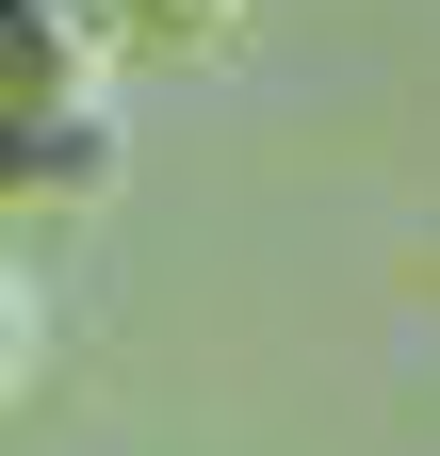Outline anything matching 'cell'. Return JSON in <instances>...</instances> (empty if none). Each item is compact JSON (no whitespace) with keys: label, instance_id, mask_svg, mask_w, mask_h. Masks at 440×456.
<instances>
[{"label":"cell","instance_id":"cell-1","mask_svg":"<svg viewBox=\"0 0 440 456\" xmlns=\"http://www.w3.org/2000/svg\"><path fill=\"white\" fill-rule=\"evenodd\" d=\"M115 163H131V131H115V98H33V114H0V196H49V212H82V196H115Z\"/></svg>","mask_w":440,"mask_h":456},{"label":"cell","instance_id":"cell-2","mask_svg":"<svg viewBox=\"0 0 440 456\" xmlns=\"http://www.w3.org/2000/svg\"><path fill=\"white\" fill-rule=\"evenodd\" d=\"M98 0H0V114H33V98H82L98 82Z\"/></svg>","mask_w":440,"mask_h":456},{"label":"cell","instance_id":"cell-3","mask_svg":"<svg viewBox=\"0 0 440 456\" xmlns=\"http://www.w3.org/2000/svg\"><path fill=\"white\" fill-rule=\"evenodd\" d=\"M98 17H115V33H229L245 0H98Z\"/></svg>","mask_w":440,"mask_h":456},{"label":"cell","instance_id":"cell-4","mask_svg":"<svg viewBox=\"0 0 440 456\" xmlns=\"http://www.w3.org/2000/svg\"><path fill=\"white\" fill-rule=\"evenodd\" d=\"M0 391H17V277H0Z\"/></svg>","mask_w":440,"mask_h":456}]
</instances>
